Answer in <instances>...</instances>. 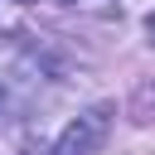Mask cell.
Returning <instances> with one entry per match:
<instances>
[{"label":"cell","instance_id":"cell-1","mask_svg":"<svg viewBox=\"0 0 155 155\" xmlns=\"http://www.w3.org/2000/svg\"><path fill=\"white\" fill-rule=\"evenodd\" d=\"M107 131H111V102H97V107H87L82 116H73L63 126V136L53 140L48 155H97Z\"/></svg>","mask_w":155,"mask_h":155},{"label":"cell","instance_id":"cell-2","mask_svg":"<svg viewBox=\"0 0 155 155\" xmlns=\"http://www.w3.org/2000/svg\"><path fill=\"white\" fill-rule=\"evenodd\" d=\"M145 29H150V34H155V15H150V19H145Z\"/></svg>","mask_w":155,"mask_h":155},{"label":"cell","instance_id":"cell-3","mask_svg":"<svg viewBox=\"0 0 155 155\" xmlns=\"http://www.w3.org/2000/svg\"><path fill=\"white\" fill-rule=\"evenodd\" d=\"M0 107H5V92H0Z\"/></svg>","mask_w":155,"mask_h":155}]
</instances>
